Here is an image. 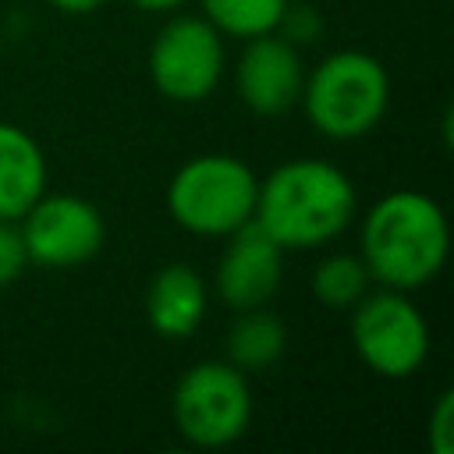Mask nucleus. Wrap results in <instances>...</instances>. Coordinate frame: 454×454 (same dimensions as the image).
I'll list each match as a JSON object with an SVG mask.
<instances>
[{
	"label": "nucleus",
	"mask_w": 454,
	"mask_h": 454,
	"mask_svg": "<svg viewBox=\"0 0 454 454\" xmlns=\"http://www.w3.org/2000/svg\"><path fill=\"white\" fill-rule=\"evenodd\" d=\"M362 262L380 287L419 291L447 262L450 227L440 202L415 188L387 192L362 220Z\"/></svg>",
	"instance_id": "nucleus-1"
},
{
	"label": "nucleus",
	"mask_w": 454,
	"mask_h": 454,
	"mask_svg": "<svg viewBox=\"0 0 454 454\" xmlns=\"http://www.w3.org/2000/svg\"><path fill=\"white\" fill-rule=\"evenodd\" d=\"M355 216V184L348 174L316 156L287 160L259 181L252 220L287 252L333 241Z\"/></svg>",
	"instance_id": "nucleus-2"
},
{
	"label": "nucleus",
	"mask_w": 454,
	"mask_h": 454,
	"mask_svg": "<svg viewBox=\"0 0 454 454\" xmlns=\"http://www.w3.org/2000/svg\"><path fill=\"white\" fill-rule=\"evenodd\" d=\"M309 124L337 142L369 135L390 103L387 67L365 50H337L305 74L301 99Z\"/></svg>",
	"instance_id": "nucleus-3"
},
{
	"label": "nucleus",
	"mask_w": 454,
	"mask_h": 454,
	"mask_svg": "<svg viewBox=\"0 0 454 454\" xmlns=\"http://www.w3.org/2000/svg\"><path fill=\"white\" fill-rule=\"evenodd\" d=\"M255 170L227 153H202L181 163L167 184V209L177 227L199 238H227L255 213Z\"/></svg>",
	"instance_id": "nucleus-4"
},
{
	"label": "nucleus",
	"mask_w": 454,
	"mask_h": 454,
	"mask_svg": "<svg viewBox=\"0 0 454 454\" xmlns=\"http://www.w3.org/2000/svg\"><path fill=\"white\" fill-rule=\"evenodd\" d=\"M170 415L192 447H231L252 422V390L245 372L231 362L192 365L174 387Z\"/></svg>",
	"instance_id": "nucleus-5"
},
{
	"label": "nucleus",
	"mask_w": 454,
	"mask_h": 454,
	"mask_svg": "<svg viewBox=\"0 0 454 454\" xmlns=\"http://www.w3.org/2000/svg\"><path fill=\"white\" fill-rule=\"evenodd\" d=\"M351 344L383 380H408L429 358V326L408 291H365L351 305Z\"/></svg>",
	"instance_id": "nucleus-6"
},
{
	"label": "nucleus",
	"mask_w": 454,
	"mask_h": 454,
	"mask_svg": "<svg viewBox=\"0 0 454 454\" xmlns=\"http://www.w3.org/2000/svg\"><path fill=\"white\" fill-rule=\"evenodd\" d=\"M149 78L174 103H199L223 78V35L199 14L170 18L149 46Z\"/></svg>",
	"instance_id": "nucleus-7"
},
{
	"label": "nucleus",
	"mask_w": 454,
	"mask_h": 454,
	"mask_svg": "<svg viewBox=\"0 0 454 454\" xmlns=\"http://www.w3.org/2000/svg\"><path fill=\"white\" fill-rule=\"evenodd\" d=\"M28 262L50 270H71L89 262L106 238L99 209L82 195H39L18 220Z\"/></svg>",
	"instance_id": "nucleus-8"
},
{
	"label": "nucleus",
	"mask_w": 454,
	"mask_h": 454,
	"mask_svg": "<svg viewBox=\"0 0 454 454\" xmlns=\"http://www.w3.org/2000/svg\"><path fill=\"white\" fill-rule=\"evenodd\" d=\"M248 46L234 67V89L241 103L259 117H280L301 99L305 64L298 46L277 32H262L245 39Z\"/></svg>",
	"instance_id": "nucleus-9"
},
{
	"label": "nucleus",
	"mask_w": 454,
	"mask_h": 454,
	"mask_svg": "<svg viewBox=\"0 0 454 454\" xmlns=\"http://www.w3.org/2000/svg\"><path fill=\"white\" fill-rule=\"evenodd\" d=\"M284 277V248L255 223H241L227 234V248L216 262V294L231 309H255L266 305Z\"/></svg>",
	"instance_id": "nucleus-10"
},
{
	"label": "nucleus",
	"mask_w": 454,
	"mask_h": 454,
	"mask_svg": "<svg viewBox=\"0 0 454 454\" xmlns=\"http://www.w3.org/2000/svg\"><path fill=\"white\" fill-rule=\"evenodd\" d=\"M145 316L160 337H192L206 316V280L184 262H167L149 280Z\"/></svg>",
	"instance_id": "nucleus-11"
},
{
	"label": "nucleus",
	"mask_w": 454,
	"mask_h": 454,
	"mask_svg": "<svg viewBox=\"0 0 454 454\" xmlns=\"http://www.w3.org/2000/svg\"><path fill=\"white\" fill-rule=\"evenodd\" d=\"M46 192V156L39 142L0 121V220H21L25 209Z\"/></svg>",
	"instance_id": "nucleus-12"
},
{
	"label": "nucleus",
	"mask_w": 454,
	"mask_h": 454,
	"mask_svg": "<svg viewBox=\"0 0 454 454\" xmlns=\"http://www.w3.org/2000/svg\"><path fill=\"white\" fill-rule=\"evenodd\" d=\"M227 362L241 372H262L270 369L284 348H287V326L280 316H273L270 309L255 305V309H241V316L234 319V326L227 330Z\"/></svg>",
	"instance_id": "nucleus-13"
},
{
	"label": "nucleus",
	"mask_w": 454,
	"mask_h": 454,
	"mask_svg": "<svg viewBox=\"0 0 454 454\" xmlns=\"http://www.w3.org/2000/svg\"><path fill=\"white\" fill-rule=\"evenodd\" d=\"M202 18L220 28V35L252 39L262 32H277L291 0H199Z\"/></svg>",
	"instance_id": "nucleus-14"
},
{
	"label": "nucleus",
	"mask_w": 454,
	"mask_h": 454,
	"mask_svg": "<svg viewBox=\"0 0 454 454\" xmlns=\"http://www.w3.org/2000/svg\"><path fill=\"white\" fill-rule=\"evenodd\" d=\"M369 284H372V277H369L362 255H348V252L326 255L312 270V294L326 309H351L369 291Z\"/></svg>",
	"instance_id": "nucleus-15"
},
{
	"label": "nucleus",
	"mask_w": 454,
	"mask_h": 454,
	"mask_svg": "<svg viewBox=\"0 0 454 454\" xmlns=\"http://www.w3.org/2000/svg\"><path fill=\"white\" fill-rule=\"evenodd\" d=\"M28 266V248L18 220H0V291L11 287Z\"/></svg>",
	"instance_id": "nucleus-16"
},
{
	"label": "nucleus",
	"mask_w": 454,
	"mask_h": 454,
	"mask_svg": "<svg viewBox=\"0 0 454 454\" xmlns=\"http://www.w3.org/2000/svg\"><path fill=\"white\" fill-rule=\"evenodd\" d=\"M450 422H454V394L443 390L436 397L433 411H429V450L433 454H450L454 450V429H450Z\"/></svg>",
	"instance_id": "nucleus-17"
},
{
	"label": "nucleus",
	"mask_w": 454,
	"mask_h": 454,
	"mask_svg": "<svg viewBox=\"0 0 454 454\" xmlns=\"http://www.w3.org/2000/svg\"><path fill=\"white\" fill-rule=\"evenodd\" d=\"M277 28H280L284 39H291V43H298V39H316V35H319V14L309 11V7H291V4H287V11H284V18H280Z\"/></svg>",
	"instance_id": "nucleus-18"
},
{
	"label": "nucleus",
	"mask_w": 454,
	"mask_h": 454,
	"mask_svg": "<svg viewBox=\"0 0 454 454\" xmlns=\"http://www.w3.org/2000/svg\"><path fill=\"white\" fill-rule=\"evenodd\" d=\"M57 11H67V14H89L96 7H103L106 0H50Z\"/></svg>",
	"instance_id": "nucleus-19"
},
{
	"label": "nucleus",
	"mask_w": 454,
	"mask_h": 454,
	"mask_svg": "<svg viewBox=\"0 0 454 454\" xmlns=\"http://www.w3.org/2000/svg\"><path fill=\"white\" fill-rule=\"evenodd\" d=\"M138 11H153V14H167V11H177L184 7L188 0H131Z\"/></svg>",
	"instance_id": "nucleus-20"
}]
</instances>
